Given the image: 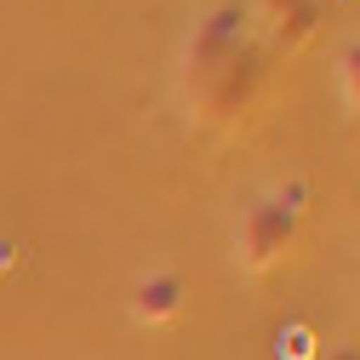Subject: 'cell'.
Listing matches in <instances>:
<instances>
[{"mask_svg": "<svg viewBox=\"0 0 360 360\" xmlns=\"http://www.w3.org/2000/svg\"><path fill=\"white\" fill-rule=\"evenodd\" d=\"M257 6L252 0H212V6L195 18L189 40H184V86L189 92H200V86L229 69L246 46H257Z\"/></svg>", "mask_w": 360, "mask_h": 360, "instance_id": "obj_1", "label": "cell"}, {"mask_svg": "<svg viewBox=\"0 0 360 360\" xmlns=\"http://www.w3.org/2000/svg\"><path fill=\"white\" fill-rule=\"evenodd\" d=\"M303 189H281V195H257L240 223H235V263L246 275H269L281 269L297 246V229H303Z\"/></svg>", "mask_w": 360, "mask_h": 360, "instance_id": "obj_2", "label": "cell"}, {"mask_svg": "<svg viewBox=\"0 0 360 360\" xmlns=\"http://www.w3.org/2000/svg\"><path fill=\"white\" fill-rule=\"evenodd\" d=\"M263 80H269V46L257 40V46H246L229 69H217L200 92H189V109H195L206 126H235L240 115H252Z\"/></svg>", "mask_w": 360, "mask_h": 360, "instance_id": "obj_3", "label": "cell"}, {"mask_svg": "<svg viewBox=\"0 0 360 360\" xmlns=\"http://www.w3.org/2000/svg\"><path fill=\"white\" fill-rule=\"evenodd\" d=\"M257 29L269 34V52H297L321 29V0H252Z\"/></svg>", "mask_w": 360, "mask_h": 360, "instance_id": "obj_4", "label": "cell"}, {"mask_svg": "<svg viewBox=\"0 0 360 360\" xmlns=\"http://www.w3.org/2000/svg\"><path fill=\"white\" fill-rule=\"evenodd\" d=\"M131 314H138V326H172L177 314H184V281H177L172 269L138 275V286H131Z\"/></svg>", "mask_w": 360, "mask_h": 360, "instance_id": "obj_5", "label": "cell"}, {"mask_svg": "<svg viewBox=\"0 0 360 360\" xmlns=\"http://www.w3.org/2000/svg\"><path fill=\"white\" fill-rule=\"evenodd\" d=\"M338 86H343V103L360 115V40L343 46V58H338Z\"/></svg>", "mask_w": 360, "mask_h": 360, "instance_id": "obj_6", "label": "cell"}, {"mask_svg": "<svg viewBox=\"0 0 360 360\" xmlns=\"http://www.w3.org/2000/svg\"><path fill=\"white\" fill-rule=\"evenodd\" d=\"M314 360H360V343H332V349H321V354H314Z\"/></svg>", "mask_w": 360, "mask_h": 360, "instance_id": "obj_7", "label": "cell"}]
</instances>
